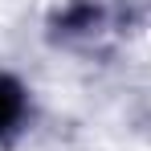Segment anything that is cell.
Masks as SVG:
<instances>
[{"label":"cell","mask_w":151,"mask_h":151,"mask_svg":"<svg viewBox=\"0 0 151 151\" xmlns=\"http://www.w3.org/2000/svg\"><path fill=\"white\" fill-rule=\"evenodd\" d=\"M17 114H21V86L12 78H0V131L17 123Z\"/></svg>","instance_id":"1"}]
</instances>
